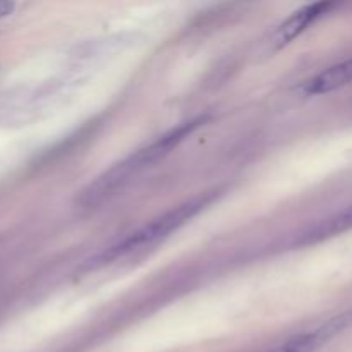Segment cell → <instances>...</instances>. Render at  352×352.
<instances>
[{"instance_id":"6da1fadb","label":"cell","mask_w":352,"mask_h":352,"mask_svg":"<svg viewBox=\"0 0 352 352\" xmlns=\"http://www.w3.org/2000/svg\"><path fill=\"white\" fill-rule=\"evenodd\" d=\"M208 119L210 116L205 113V116H198L191 120H186V122L168 129L167 133L158 136L157 140H153L150 144H146V146L136 150L133 155L124 158L122 162H119V164H116L113 167H110L109 170H105L102 175H98L95 181L89 182V184L79 192L78 198H76V206H78L79 210H91L100 206L102 203L109 201L112 196H116L117 192L122 191L136 175H140L141 172L146 170L148 167H151V165L157 164L158 160L167 157V155L170 153L174 148H177L186 138L191 136L196 129H199L203 124H206Z\"/></svg>"},{"instance_id":"7a4b0ae2","label":"cell","mask_w":352,"mask_h":352,"mask_svg":"<svg viewBox=\"0 0 352 352\" xmlns=\"http://www.w3.org/2000/svg\"><path fill=\"white\" fill-rule=\"evenodd\" d=\"M219 189L201 192V195L195 196V198L174 206V208H170L168 212L162 213L160 217L153 219L151 222L144 223L143 227H140V229H136L134 232L127 234L126 237H122L120 241H117V243L110 244L109 248L100 251V253L95 254L91 260L86 261L85 268L93 270V268L105 267V265L113 263V261L120 260V258H126L129 256V254L136 253V251L146 250V248L160 243L165 237L170 236L172 232H175V230L181 229L182 226H186L189 220L195 219L201 210H205L206 206L212 205V203L219 198Z\"/></svg>"},{"instance_id":"3957f363","label":"cell","mask_w":352,"mask_h":352,"mask_svg":"<svg viewBox=\"0 0 352 352\" xmlns=\"http://www.w3.org/2000/svg\"><path fill=\"white\" fill-rule=\"evenodd\" d=\"M332 7V2H315L309 3V6H305L302 9L296 10L291 17H287V19L277 28V31L274 33V38H272V45H274L275 48H282L285 47V45H289L291 41H294L299 34L305 33L316 19H320L323 14L329 12Z\"/></svg>"},{"instance_id":"277c9868","label":"cell","mask_w":352,"mask_h":352,"mask_svg":"<svg viewBox=\"0 0 352 352\" xmlns=\"http://www.w3.org/2000/svg\"><path fill=\"white\" fill-rule=\"evenodd\" d=\"M349 82H352V58L323 69L322 72L302 82L301 91L308 96L327 95V93L344 88Z\"/></svg>"},{"instance_id":"5b68a950","label":"cell","mask_w":352,"mask_h":352,"mask_svg":"<svg viewBox=\"0 0 352 352\" xmlns=\"http://www.w3.org/2000/svg\"><path fill=\"white\" fill-rule=\"evenodd\" d=\"M349 229H352V205L344 208L342 212L336 213V215L330 217V219H325L323 222H320L318 226L313 227L311 230L302 234L301 239H298V244H315L318 243V241L337 236V234Z\"/></svg>"},{"instance_id":"8992f818","label":"cell","mask_w":352,"mask_h":352,"mask_svg":"<svg viewBox=\"0 0 352 352\" xmlns=\"http://www.w3.org/2000/svg\"><path fill=\"white\" fill-rule=\"evenodd\" d=\"M14 9H16L14 2H0V17L9 16V14L14 12Z\"/></svg>"},{"instance_id":"52a82bcc","label":"cell","mask_w":352,"mask_h":352,"mask_svg":"<svg viewBox=\"0 0 352 352\" xmlns=\"http://www.w3.org/2000/svg\"><path fill=\"white\" fill-rule=\"evenodd\" d=\"M267 352H289L287 351V347H285V344L282 342L280 346H277V347H274V349H268Z\"/></svg>"}]
</instances>
